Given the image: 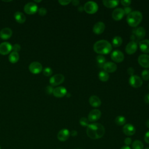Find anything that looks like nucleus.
Masks as SVG:
<instances>
[{
  "label": "nucleus",
  "instance_id": "f257e3e1",
  "mask_svg": "<svg viewBox=\"0 0 149 149\" xmlns=\"http://www.w3.org/2000/svg\"><path fill=\"white\" fill-rule=\"evenodd\" d=\"M105 132L104 126L99 123L89 124L86 129L87 135L92 139H98L102 137Z\"/></svg>",
  "mask_w": 149,
  "mask_h": 149
},
{
  "label": "nucleus",
  "instance_id": "f03ea898",
  "mask_svg": "<svg viewBox=\"0 0 149 149\" xmlns=\"http://www.w3.org/2000/svg\"><path fill=\"white\" fill-rule=\"evenodd\" d=\"M94 51L99 54H108L112 49V45L109 42L105 40L96 41L93 45Z\"/></svg>",
  "mask_w": 149,
  "mask_h": 149
},
{
  "label": "nucleus",
  "instance_id": "7ed1b4c3",
  "mask_svg": "<svg viewBox=\"0 0 149 149\" xmlns=\"http://www.w3.org/2000/svg\"><path fill=\"white\" fill-rule=\"evenodd\" d=\"M142 13L137 10L133 11L127 16L126 21L127 24L133 27H137L142 21Z\"/></svg>",
  "mask_w": 149,
  "mask_h": 149
},
{
  "label": "nucleus",
  "instance_id": "20e7f679",
  "mask_svg": "<svg viewBox=\"0 0 149 149\" xmlns=\"http://www.w3.org/2000/svg\"><path fill=\"white\" fill-rule=\"evenodd\" d=\"M146 36V30L143 27H139L133 29L130 36L132 41L135 42H140Z\"/></svg>",
  "mask_w": 149,
  "mask_h": 149
},
{
  "label": "nucleus",
  "instance_id": "39448f33",
  "mask_svg": "<svg viewBox=\"0 0 149 149\" xmlns=\"http://www.w3.org/2000/svg\"><path fill=\"white\" fill-rule=\"evenodd\" d=\"M84 10L88 14H94L98 9L97 3L94 1H88L84 6Z\"/></svg>",
  "mask_w": 149,
  "mask_h": 149
},
{
  "label": "nucleus",
  "instance_id": "423d86ee",
  "mask_svg": "<svg viewBox=\"0 0 149 149\" xmlns=\"http://www.w3.org/2000/svg\"><path fill=\"white\" fill-rule=\"evenodd\" d=\"M65 77L62 74H56L52 76L49 79V83L52 86H56L63 82Z\"/></svg>",
  "mask_w": 149,
  "mask_h": 149
},
{
  "label": "nucleus",
  "instance_id": "0eeeda50",
  "mask_svg": "<svg viewBox=\"0 0 149 149\" xmlns=\"http://www.w3.org/2000/svg\"><path fill=\"white\" fill-rule=\"evenodd\" d=\"M130 85L134 88H138L142 86L143 81L142 79L138 76L133 75L131 76L129 80Z\"/></svg>",
  "mask_w": 149,
  "mask_h": 149
},
{
  "label": "nucleus",
  "instance_id": "6e6552de",
  "mask_svg": "<svg viewBox=\"0 0 149 149\" xmlns=\"http://www.w3.org/2000/svg\"><path fill=\"white\" fill-rule=\"evenodd\" d=\"M24 10L28 15H33L37 12L38 6L34 2H29L24 5Z\"/></svg>",
  "mask_w": 149,
  "mask_h": 149
},
{
  "label": "nucleus",
  "instance_id": "1a4fd4ad",
  "mask_svg": "<svg viewBox=\"0 0 149 149\" xmlns=\"http://www.w3.org/2000/svg\"><path fill=\"white\" fill-rule=\"evenodd\" d=\"M101 116V112L100 110L97 109H94L91 110L88 115V120L89 122H94L98 120Z\"/></svg>",
  "mask_w": 149,
  "mask_h": 149
},
{
  "label": "nucleus",
  "instance_id": "9d476101",
  "mask_svg": "<svg viewBox=\"0 0 149 149\" xmlns=\"http://www.w3.org/2000/svg\"><path fill=\"white\" fill-rule=\"evenodd\" d=\"M29 70L33 74H38L42 70V65L38 62H33L29 66Z\"/></svg>",
  "mask_w": 149,
  "mask_h": 149
},
{
  "label": "nucleus",
  "instance_id": "9b49d317",
  "mask_svg": "<svg viewBox=\"0 0 149 149\" xmlns=\"http://www.w3.org/2000/svg\"><path fill=\"white\" fill-rule=\"evenodd\" d=\"M111 58L114 62L120 63L124 59V54L119 50H115L111 53Z\"/></svg>",
  "mask_w": 149,
  "mask_h": 149
},
{
  "label": "nucleus",
  "instance_id": "f8f14e48",
  "mask_svg": "<svg viewBox=\"0 0 149 149\" xmlns=\"http://www.w3.org/2000/svg\"><path fill=\"white\" fill-rule=\"evenodd\" d=\"M12 50V45L8 42L0 44V54L5 55L8 54Z\"/></svg>",
  "mask_w": 149,
  "mask_h": 149
},
{
  "label": "nucleus",
  "instance_id": "ddd939ff",
  "mask_svg": "<svg viewBox=\"0 0 149 149\" xmlns=\"http://www.w3.org/2000/svg\"><path fill=\"white\" fill-rule=\"evenodd\" d=\"M138 62L141 66L149 68V55L147 54L140 55L138 58Z\"/></svg>",
  "mask_w": 149,
  "mask_h": 149
},
{
  "label": "nucleus",
  "instance_id": "4468645a",
  "mask_svg": "<svg viewBox=\"0 0 149 149\" xmlns=\"http://www.w3.org/2000/svg\"><path fill=\"white\" fill-rule=\"evenodd\" d=\"M67 90L63 86H59L54 88L53 95L57 98H61L65 96L67 94Z\"/></svg>",
  "mask_w": 149,
  "mask_h": 149
},
{
  "label": "nucleus",
  "instance_id": "2eb2a0df",
  "mask_svg": "<svg viewBox=\"0 0 149 149\" xmlns=\"http://www.w3.org/2000/svg\"><path fill=\"white\" fill-rule=\"evenodd\" d=\"M70 132L67 129H62L58 133L57 138L61 141H66L70 136Z\"/></svg>",
  "mask_w": 149,
  "mask_h": 149
},
{
  "label": "nucleus",
  "instance_id": "dca6fc26",
  "mask_svg": "<svg viewBox=\"0 0 149 149\" xmlns=\"http://www.w3.org/2000/svg\"><path fill=\"white\" fill-rule=\"evenodd\" d=\"M105 29V24L102 22H98L94 25L93 27V31L96 34H101L104 31Z\"/></svg>",
  "mask_w": 149,
  "mask_h": 149
},
{
  "label": "nucleus",
  "instance_id": "f3484780",
  "mask_svg": "<svg viewBox=\"0 0 149 149\" xmlns=\"http://www.w3.org/2000/svg\"><path fill=\"white\" fill-rule=\"evenodd\" d=\"M137 49V44L134 41L129 42L126 46L125 51L129 55L133 54Z\"/></svg>",
  "mask_w": 149,
  "mask_h": 149
},
{
  "label": "nucleus",
  "instance_id": "a211bd4d",
  "mask_svg": "<svg viewBox=\"0 0 149 149\" xmlns=\"http://www.w3.org/2000/svg\"><path fill=\"white\" fill-rule=\"evenodd\" d=\"M123 132L126 136H130L133 135L135 133L136 129L133 125H132L130 123H127L123 126Z\"/></svg>",
  "mask_w": 149,
  "mask_h": 149
},
{
  "label": "nucleus",
  "instance_id": "6ab92c4d",
  "mask_svg": "<svg viewBox=\"0 0 149 149\" xmlns=\"http://www.w3.org/2000/svg\"><path fill=\"white\" fill-rule=\"evenodd\" d=\"M124 15H125V13H124L123 9L120 8H116V9H114L112 13V18L114 20H117V21L121 20L123 18V17L124 16Z\"/></svg>",
  "mask_w": 149,
  "mask_h": 149
},
{
  "label": "nucleus",
  "instance_id": "aec40b11",
  "mask_svg": "<svg viewBox=\"0 0 149 149\" xmlns=\"http://www.w3.org/2000/svg\"><path fill=\"white\" fill-rule=\"evenodd\" d=\"M102 68L104 70V71L107 73H113L116 70L117 65L113 62H105Z\"/></svg>",
  "mask_w": 149,
  "mask_h": 149
},
{
  "label": "nucleus",
  "instance_id": "412c9836",
  "mask_svg": "<svg viewBox=\"0 0 149 149\" xmlns=\"http://www.w3.org/2000/svg\"><path fill=\"white\" fill-rule=\"evenodd\" d=\"M12 35V31L10 28L5 27L0 31V38L2 40H8Z\"/></svg>",
  "mask_w": 149,
  "mask_h": 149
},
{
  "label": "nucleus",
  "instance_id": "4be33fe9",
  "mask_svg": "<svg viewBox=\"0 0 149 149\" xmlns=\"http://www.w3.org/2000/svg\"><path fill=\"white\" fill-rule=\"evenodd\" d=\"M89 104L93 107H99L101 105L100 98L97 95H92L89 98Z\"/></svg>",
  "mask_w": 149,
  "mask_h": 149
},
{
  "label": "nucleus",
  "instance_id": "5701e85b",
  "mask_svg": "<svg viewBox=\"0 0 149 149\" xmlns=\"http://www.w3.org/2000/svg\"><path fill=\"white\" fill-rule=\"evenodd\" d=\"M139 47L144 53H149V40H143L140 41Z\"/></svg>",
  "mask_w": 149,
  "mask_h": 149
},
{
  "label": "nucleus",
  "instance_id": "b1692460",
  "mask_svg": "<svg viewBox=\"0 0 149 149\" xmlns=\"http://www.w3.org/2000/svg\"><path fill=\"white\" fill-rule=\"evenodd\" d=\"M14 17L16 21L19 23H23L26 21V16L25 15L20 12H16L14 14Z\"/></svg>",
  "mask_w": 149,
  "mask_h": 149
},
{
  "label": "nucleus",
  "instance_id": "393cba45",
  "mask_svg": "<svg viewBox=\"0 0 149 149\" xmlns=\"http://www.w3.org/2000/svg\"><path fill=\"white\" fill-rule=\"evenodd\" d=\"M119 1L118 0H113V1H107V0H104L102 1V3L105 6L108 8H113L116 7Z\"/></svg>",
  "mask_w": 149,
  "mask_h": 149
},
{
  "label": "nucleus",
  "instance_id": "a878e982",
  "mask_svg": "<svg viewBox=\"0 0 149 149\" xmlns=\"http://www.w3.org/2000/svg\"><path fill=\"white\" fill-rule=\"evenodd\" d=\"M8 58H9V61L10 62H11L12 63H16L19 61V55L18 54V52L12 51L9 54Z\"/></svg>",
  "mask_w": 149,
  "mask_h": 149
},
{
  "label": "nucleus",
  "instance_id": "bb28decb",
  "mask_svg": "<svg viewBox=\"0 0 149 149\" xmlns=\"http://www.w3.org/2000/svg\"><path fill=\"white\" fill-rule=\"evenodd\" d=\"M98 77L99 79L102 81H107L108 80L109 76L108 73L104 70L100 71L98 73Z\"/></svg>",
  "mask_w": 149,
  "mask_h": 149
},
{
  "label": "nucleus",
  "instance_id": "cd10ccee",
  "mask_svg": "<svg viewBox=\"0 0 149 149\" xmlns=\"http://www.w3.org/2000/svg\"><path fill=\"white\" fill-rule=\"evenodd\" d=\"M122 38L120 36H115L112 39V45L114 47H118L122 44Z\"/></svg>",
  "mask_w": 149,
  "mask_h": 149
},
{
  "label": "nucleus",
  "instance_id": "c85d7f7f",
  "mask_svg": "<svg viewBox=\"0 0 149 149\" xmlns=\"http://www.w3.org/2000/svg\"><path fill=\"white\" fill-rule=\"evenodd\" d=\"M96 61L98 65L100 67L102 68L104 65L105 63L106 59L104 56H102V55H97V56L96 57Z\"/></svg>",
  "mask_w": 149,
  "mask_h": 149
},
{
  "label": "nucleus",
  "instance_id": "c756f323",
  "mask_svg": "<svg viewBox=\"0 0 149 149\" xmlns=\"http://www.w3.org/2000/svg\"><path fill=\"white\" fill-rule=\"evenodd\" d=\"M126 118L123 116H118L115 119V122L116 123V124L118 126H122L123 125L125 124L126 123Z\"/></svg>",
  "mask_w": 149,
  "mask_h": 149
},
{
  "label": "nucleus",
  "instance_id": "7c9ffc66",
  "mask_svg": "<svg viewBox=\"0 0 149 149\" xmlns=\"http://www.w3.org/2000/svg\"><path fill=\"white\" fill-rule=\"evenodd\" d=\"M143 144L140 140H135L133 142L132 147L133 149H143Z\"/></svg>",
  "mask_w": 149,
  "mask_h": 149
},
{
  "label": "nucleus",
  "instance_id": "2f4dec72",
  "mask_svg": "<svg viewBox=\"0 0 149 149\" xmlns=\"http://www.w3.org/2000/svg\"><path fill=\"white\" fill-rule=\"evenodd\" d=\"M79 123L81 126L83 127H87L89 125V121L87 118L85 117H82L79 120Z\"/></svg>",
  "mask_w": 149,
  "mask_h": 149
},
{
  "label": "nucleus",
  "instance_id": "473e14b6",
  "mask_svg": "<svg viewBox=\"0 0 149 149\" xmlns=\"http://www.w3.org/2000/svg\"><path fill=\"white\" fill-rule=\"evenodd\" d=\"M141 77L144 80H149V70L144 69L141 72Z\"/></svg>",
  "mask_w": 149,
  "mask_h": 149
},
{
  "label": "nucleus",
  "instance_id": "72a5a7b5",
  "mask_svg": "<svg viewBox=\"0 0 149 149\" xmlns=\"http://www.w3.org/2000/svg\"><path fill=\"white\" fill-rule=\"evenodd\" d=\"M42 72H43L44 75L45 76H51L52 74V69L50 68H48H48H45L43 70Z\"/></svg>",
  "mask_w": 149,
  "mask_h": 149
},
{
  "label": "nucleus",
  "instance_id": "f704fd0d",
  "mask_svg": "<svg viewBox=\"0 0 149 149\" xmlns=\"http://www.w3.org/2000/svg\"><path fill=\"white\" fill-rule=\"evenodd\" d=\"M38 14L40 16H44L47 14V10L45 8H40L38 10Z\"/></svg>",
  "mask_w": 149,
  "mask_h": 149
},
{
  "label": "nucleus",
  "instance_id": "c9c22d12",
  "mask_svg": "<svg viewBox=\"0 0 149 149\" xmlns=\"http://www.w3.org/2000/svg\"><path fill=\"white\" fill-rule=\"evenodd\" d=\"M53 91H54V88L52 87V86H48L45 88V92L48 94L50 95V94H52Z\"/></svg>",
  "mask_w": 149,
  "mask_h": 149
},
{
  "label": "nucleus",
  "instance_id": "e433bc0d",
  "mask_svg": "<svg viewBox=\"0 0 149 149\" xmlns=\"http://www.w3.org/2000/svg\"><path fill=\"white\" fill-rule=\"evenodd\" d=\"M20 45L18 44H16L12 46V50L13 52H18L20 50Z\"/></svg>",
  "mask_w": 149,
  "mask_h": 149
},
{
  "label": "nucleus",
  "instance_id": "4c0bfd02",
  "mask_svg": "<svg viewBox=\"0 0 149 149\" xmlns=\"http://www.w3.org/2000/svg\"><path fill=\"white\" fill-rule=\"evenodd\" d=\"M120 3H122V5L125 6V7H127L130 5V3H132V1L130 0H122L120 1Z\"/></svg>",
  "mask_w": 149,
  "mask_h": 149
},
{
  "label": "nucleus",
  "instance_id": "58836bf2",
  "mask_svg": "<svg viewBox=\"0 0 149 149\" xmlns=\"http://www.w3.org/2000/svg\"><path fill=\"white\" fill-rule=\"evenodd\" d=\"M71 2H72V1H70V0H59V1H58V2L61 5H63V6L68 5Z\"/></svg>",
  "mask_w": 149,
  "mask_h": 149
},
{
  "label": "nucleus",
  "instance_id": "ea45409f",
  "mask_svg": "<svg viewBox=\"0 0 149 149\" xmlns=\"http://www.w3.org/2000/svg\"><path fill=\"white\" fill-rule=\"evenodd\" d=\"M123 11H124V13L125 15H126L127 16L132 11V8L129 7V6H127V7H125L123 9Z\"/></svg>",
  "mask_w": 149,
  "mask_h": 149
},
{
  "label": "nucleus",
  "instance_id": "a19ab883",
  "mask_svg": "<svg viewBox=\"0 0 149 149\" xmlns=\"http://www.w3.org/2000/svg\"><path fill=\"white\" fill-rule=\"evenodd\" d=\"M127 73L131 76H133L134 75V69L132 67H129L128 69H127Z\"/></svg>",
  "mask_w": 149,
  "mask_h": 149
},
{
  "label": "nucleus",
  "instance_id": "79ce46f5",
  "mask_svg": "<svg viewBox=\"0 0 149 149\" xmlns=\"http://www.w3.org/2000/svg\"><path fill=\"white\" fill-rule=\"evenodd\" d=\"M124 143H125V144L127 146H128L129 145H130V144L132 143V139H131V138H130V137H126V138L125 139V140H124Z\"/></svg>",
  "mask_w": 149,
  "mask_h": 149
},
{
  "label": "nucleus",
  "instance_id": "37998d69",
  "mask_svg": "<svg viewBox=\"0 0 149 149\" xmlns=\"http://www.w3.org/2000/svg\"><path fill=\"white\" fill-rule=\"evenodd\" d=\"M144 141L147 143L149 144V130L147 131L144 135Z\"/></svg>",
  "mask_w": 149,
  "mask_h": 149
},
{
  "label": "nucleus",
  "instance_id": "c03bdc74",
  "mask_svg": "<svg viewBox=\"0 0 149 149\" xmlns=\"http://www.w3.org/2000/svg\"><path fill=\"white\" fill-rule=\"evenodd\" d=\"M144 101L147 104H149V94H147L144 97Z\"/></svg>",
  "mask_w": 149,
  "mask_h": 149
},
{
  "label": "nucleus",
  "instance_id": "a18cd8bd",
  "mask_svg": "<svg viewBox=\"0 0 149 149\" xmlns=\"http://www.w3.org/2000/svg\"><path fill=\"white\" fill-rule=\"evenodd\" d=\"M72 3V4L74 5V6H77L79 5L80 3V1H78V0H73V1H72L71 2Z\"/></svg>",
  "mask_w": 149,
  "mask_h": 149
},
{
  "label": "nucleus",
  "instance_id": "49530a36",
  "mask_svg": "<svg viewBox=\"0 0 149 149\" xmlns=\"http://www.w3.org/2000/svg\"><path fill=\"white\" fill-rule=\"evenodd\" d=\"M70 134H71L72 136H76L77 134V132L76 130H72L70 133Z\"/></svg>",
  "mask_w": 149,
  "mask_h": 149
},
{
  "label": "nucleus",
  "instance_id": "de8ad7c7",
  "mask_svg": "<svg viewBox=\"0 0 149 149\" xmlns=\"http://www.w3.org/2000/svg\"><path fill=\"white\" fill-rule=\"evenodd\" d=\"M78 10L80 12H81L84 10V8L82 6H80L79 8H78Z\"/></svg>",
  "mask_w": 149,
  "mask_h": 149
},
{
  "label": "nucleus",
  "instance_id": "09e8293b",
  "mask_svg": "<svg viewBox=\"0 0 149 149\" xmlns=\"http://www.w3.org/2000/svg\"><path fill=\"white\" fill-rule=\"evenodd\" d=\"M120 149H131L129 146H123Z\"/></svg>",
  "mask_w": 149,
  "mask_h": 149
},
{
  "label": "nucleus",
  "instance_id": "8fccbe9b",
  "mask_svg": "<svg viewBox=\"0 0 149 149\" xmlns=\"http://www.w3.org/2000/svg\"><path fill=\"white\" fill-rule=\"evenodd\" d=\"M146 126H147V127L149 129V119L147 120V122H146Z\"/></svg>",
  "mask_w": 149,
  "mask_h": 149
},
{
  "label": "nucleus",
  "instance_id": "3c124183",
  "mask_svg": "<svg viewBox=\"0 0 149 149\" xmlns=\"http://www.w3.org/2000/svg\"><path fill=\"white\" fill-rule=\"evenodd\" d=\"M66 95L68 97V98H69V97H70L71 96V94H70L69 93H67V94H66Z\"/></svg>",
  "mask_w": 149,
  "mask_h": 149
},
{
  "label": "nucleus",
  "instance_id": "603ef678",
  "mask_svg": "<svg viewBox=\"0 0 149 149\" xmlns=\"http://www.w3.org/2000/svg\"><path fill=\"white\" fill-rule=\"evenodd\" d=\"M41 1H35V2H41Z\"/></svg>",
  "mask_w": 149,
  "mask_h": 149
},
{
  "label": "nucleus",
  "instance_id": "864d4df0",
  "mask_svg": "<svg viewBox=\"0 0 149 149\" xmlns=\"http://www.w3.org/2000/svg\"><path fill=\"white\" fill-rule=\"evenodd\" d=\"M146 149H149V147H148V148H146Z\"/></svg>",
  "mask_w": 149,
  "mask_h": 149
},
{
  "label": "nucleus",
  "instance_id": "5fc2aeb1",
  "mask_svg": "<svg viewBox=\"0 0 149 149\" xmlns=\"http://www.w3.org/2000/svg\"><path fill=\"white\" fill-rule=\"evenodd\" d=\"M0 149H1V146H0Z\"/></svg>",
  "mask_w": 149,
  "mask_h": 149
},
{
  "label": "nucleus",
  "instance_id": "6e6d98bb",
  "mask_svg": "<svg viewBox=\"0 0 149 149\" xmlns=\"http://www.w3.org/2000/svg\"><path fill=\"white\" fill-rule=\"evenodd\" d=\"M148 88H149V84H148Z\"/></svg>",
  "mask_w": 149,
  "mask_h": 149
}]
</instances>
